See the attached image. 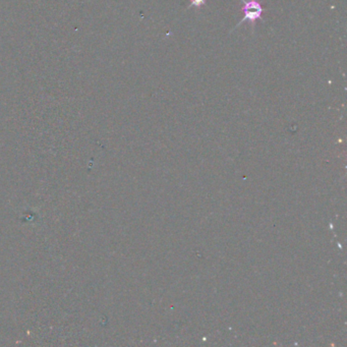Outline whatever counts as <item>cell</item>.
<instances>
[{"mask_svg": "<svg viewBox=\"0 0 347 347\" xmlns=\"http://www.w3.org/2000/svg\"><path fill=\"white\" fill-rule=\"evenodd\" d=\"M244 5V18L241 19V21L236 25L235 28L239 27L241 24H244L245 22H249L252 25V31L254 32L256 22L258 20H263L262 15L264 13V9L262 5L259 3V0H240Z\"/></svg>", "mask_w": 347, "mask_h": 347, "instance_id": "1", "label": "cell"}, {"mask_svg": "<svg viewBox=\"0 0 347 347\" xmlns=\"http://www.w3.org/2000/svg\"><path fill=\"white\" fill-rule=\"evenodd\" d=\"M191 5L189 8H196V9H200L203 6H205L207 4V0H190Z\"/></svg>", "mask_w": 347, "mask_h": 347, "instance_id": "2", "label": "cell"}]
</instances>
